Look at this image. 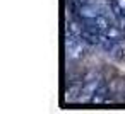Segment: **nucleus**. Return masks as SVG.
Listing matches in <instances>:
<instances>
[{
  "instance_id": "obj_1",
  "label": "nucleus",
  "mask_w": 125,
  "mask_h": 114,
  "mask_svg": "<svg viewBox=\"0 0 125 114\" xmlns=\"http://www.w3.org/2000/svg\"><path fill=\"white\" fill-rule=\"evenodd\" d=\"M116 4H118V9H122L125 12V0H116Z\"/></svg>"
}]
</instances>
